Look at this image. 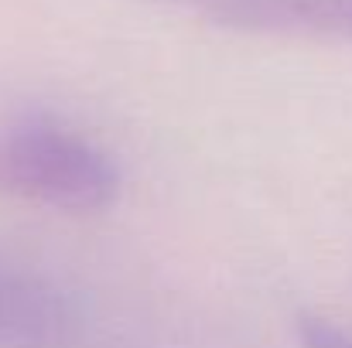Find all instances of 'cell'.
I'll list each match as a JSON object with an SVG mask.
<instances>
[{
    "mask_svg": "<svg viewBox=\"0 0 352 348\" xmlns=\"http://www.w3.org/2000/svg\"><path fill=\"white\" fill-rule=\"evenodd\" d=\"M120 167L93 140L52 123L0 133V195L58 212H100L117 202Z\"/></svg>",
    "mask_w": 352,
    "mask_h": 348,
    "instance_id": "1",
    "label": "cell"
},
{
    "mask_svg": "<svg viewBox=\"0 0 352 348\" xmlns=\"http://www.w3.org/2000/svg\"><path fill=\"white\" fill-rule=\"evenodd\" d=\"M76 301L41 270L0 253V348H72Z\"/></svg>",
    "mask_w": 352,
    "mask_h": 348,
    "instance_id": "2",
    "label": "cell"
},
{
    "mask_svg": "<svg viewBox=\"0 0 352 348\" xmlns=\"http://www.w3.org/2000/svg\"><path fill=\"white\" fill-rule=\"evenodd\" d=\"M206 14L216 24L270 34H346L352 38V0H161Z\"/></svg>",
    "mask_w": 352,
    "mask_h": 348,
    "instance_id": "3",
    "label": "cell"
},
{
    "mask_svg": "<svg viewBox=\"0 0 352 348\" xmlns=\"http://www.w3.org/2000/svg\"><path fill=\"white\" fill-rule=\"evenodd\" d=\"M298 338L305 348H352V335L329 318L301 314L298 318Z\"/></svg>",
    "mask_w": 352,
    "mask_h": 348,
    "instance_id": "4",
    "label": "cell"
}]
</instances>
